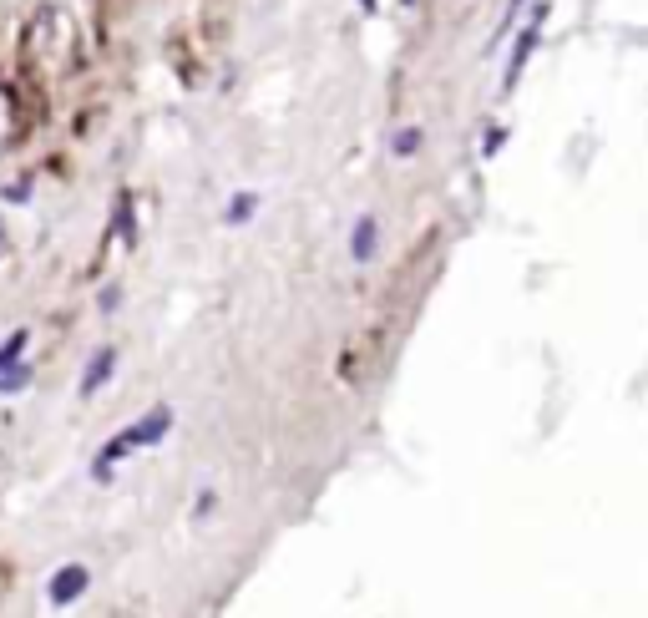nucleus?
<instances>
[{"label": "nucleus", "instance_id": "nucleus-1", "mask_svg": "<svg viewBox=\"0 0 648 618\" xmlns=\"http://www.w3.org/2000/svg\"><path fill=\"white\" fill-rule=\"evenodd\" d=\"M173 431V411L168 406H152L142 421H132L122 436H112L107 446H102V456H97V477H112V461H122L127 451H137V446H152V441H162V436H168Z\"/></svg>", "mask_w": 648, "mask_h": 618}, {"label": "nucleus", "instance_id": "nucleus-8", "mask_svg": "<svg viewBox=\"0 0 648 618\" xmlns=\"http://www.w3.org/2000/svg\"><path fill=\"white\" fill-rule=\"evenodd\" d=\"M26 385H31V370H26V365H21V370H6V375H0V396L26 391Z\"/></svg>", "mask_w": 648, "mask_h": 618}, {"label": "nucleus", "instance_id": "nucleus-4", "mask_svg": "<svg viewBox=\"0 0 648 618\" xmlns=\"http://www.w3.org/2000/svg\"><path fill=\"white\" fill-rule=\"evenodd\" d=\"M112 365H117V350L107 345V350H97L92 360H87V375H81V396H97L102 385L112 380Z\"/></svg>", "mask_w": 648, "mask_h": 618}, {"label": "nucleus", "instance_id": "nucleus-2", "mask_svg": "<svg viewBox=\"0 0 648 618\" xmlns=\"http://www.w3.org/2000/svg\"><path fill=\"white\" fill-rule=\"evenodd\" d=\"M542 21H547V0H537V6H532V26L517 36L512 66H507V76H502V92H512V87H517V76L527 71V61H532V46H537V31H542Z\"/></svg>", "mask_w": 648, "mask_h": 618}, {"label": "nucleus", "instance_id": "nucleus-3", "mask_svg": "<svg viewBox=\"0 0 648 618\" xmlns=\"http://www.w3.org/2000/svg\"><path fill=\"white\" fill-rule=\"evenodd\" d=\"M87 583H92V573L81 568V563H66L61 573H51V583H46V598L56 603V608H71L81 593H87Z\"/></svg>", "mask_w": 648, "mask_h": 618}, {"label": "nucleus", "instance_id": "nucleus-7", "mask_svg": "<svg viewBox=\"0 0 648 618\" xmlns=\"http://www.w3.org/2000/svg\"><path fill=\"white\" fill-rule=\"evenodd\" d=\"M26 340H31L26 330H16V335H6V345H0V375H6V370H11V360H16L21 350H26Z\"/></svg>", "mask_w": 648, "mask_h": 618}, {"label": "nucleus", "instance_id": "nucleus-9", "mask_svg": "<svg viewBox=\"0 0 648 618\" xmlns=\"http://www.w3.org/2000/svg\"><path fill=\"white\" fill-rule=\"evenodd\" d=\"M416 147H421V127H405V132H395V152H400V158H411Z\"/></svg>", "mask_w": 648, "mask_h": 618}, {"label": "nucleus", "instance_id": "nucleus-11", "mask_svg": "<svg viewBox=\"0 0 648 618\" xmlns=\"http://www.w3.org/2000/svg\"><path fill=\"white\" fill-rule=\"evenodd\" d=\"M360 6H365V11H375V0H360Z\"/></svg>", "mask_w": 648, "mask_h": 618}, {"label": "nucleus", "instance_id": "nucleus-6", "mask_svg": "<svg viewBox=\"0 0 648 618\" xmlns=\"http://www.w3.org/2000/svg\"><path fill=\"white\" fill-rule=\"evenodd\" d=\"M254 208H259V193H238V198L228 203V223H249Z\"/></svg>", "mask_w": 648, "mask_h": 618}, {"label": "nucleus", "instance_id": "nucleus-5", "mask_svg": "<svg viewBox=\"0 0 648 618\" xmlns=\"http://www.w3.org/2000/svg\"><path fill=\"white\" fill-rule=\"evenodd\" d=\"M375 239H380V223H375V218H360V223H355V239H350L355 264H370V259H375Z\"/></svg>", "mask_w": 648, "mask_h": 618}, {"label": "nucleus", "instance_id": "nucleus-10", "mask_svg": "<svg viewBox=\"0 0 648 618\" xmlns=\"http://www.w3.org/2000/svg\"><path fill=\"white\" fill-rule=\"evenodd\" d=\"M502 137H507V132H502V127H492V132H486V158H492V152H497V147H502Z\"/></svg>", "mask_w": 648, "mask_h": 618}]
</instances>
